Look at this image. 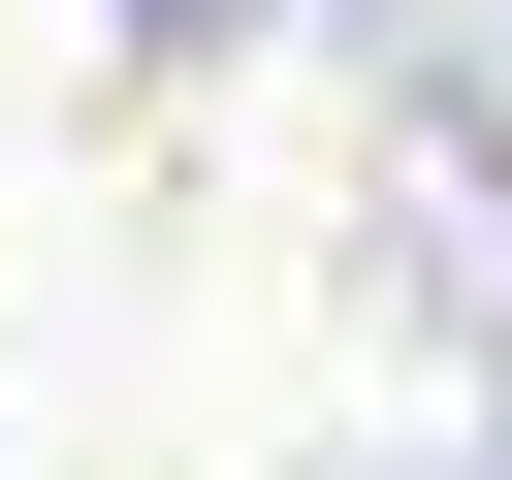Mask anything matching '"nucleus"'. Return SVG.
<instances>
[{"label": "nucleus", "mask_w": 512, "mask_h": 480, "mask_svg": "<svg viewBox=\"0 0 512 480\" xmlns=\"http://www.w3.org/2000/svg\"><path fill=\"white\" fill-rule=\"evenodd\" d=\"M384 320H416V352H512V160H480V128H416V192H384Z\"/></svg>", "instance_id": "f257e3e1"}, {"label": "nucleus", "mask_w": 512, "mask_h": 480, "mask_svg": "<svg viewBox=\"0 0 512 480\" xmlns=\"http://www.w3.org/2000/svg\"><path fill=\"white\" fill-rule=\"evenodd\" d=\"M128 32H224V0H128Z\"/></svg>", "instance_id": "f03ea898"}]
</instances>
